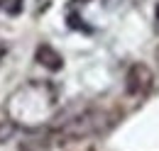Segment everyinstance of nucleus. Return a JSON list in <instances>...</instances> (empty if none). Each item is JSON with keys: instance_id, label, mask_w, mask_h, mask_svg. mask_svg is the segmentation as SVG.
Listing matches in <instances>:
<instances>
[{"instance_id": "5", "label": "nucleus", "mask_w": 159, "mask_h": 151, "mask_svg": "<svg viewBox=\"0 0 159 151\" xmlns=\"http://www.w3.org/2000/svg\"><path fill=\"white\" fill-rule=\"evenodd\" d=\"M15 134V122L12 119H2L0 122V141H5L7 136H12Z\"/></svg>"}, {"instance_id": "3", "label": "nucleus", "mask_w": 159, "mask_h": 151, "mask_svg": "<svg viewBox=\"0 0 159 151\" xmlns=\"http://www.w3.org/2000/svg\"><path fill=\"white\" fill-rule=\"evenodd\" d=\"M34 58L39 61L44 68H49V71H59L61 66V54L59 51H54L49 44H42V46H37V54H34Z\"/></svg>"}, {"instance_id": "4", "label": "nucleus", "mask_w": 159, "mask_h": 151, "mask_svg": "<svg viewBox=\"0 0 159 151\" xmlns=\"http://www.w3.org/2000/svg\"><path fill=\"white\" fill-rule=\"evenodd\" d=\"M0 10L7 15H20L22 12V0H0Z\"/></svg>"}, {"instance_id": "8", "label": "nucleus", "mask_w": 159, "mask_h": 151, "mask_svg": "<svg viewBox=\"0 0 159 151\" xmlns=\"http://www.w3.org/2000/svg\"><path fill=\"white\" fill-rule=\"evenodd\" d=\"M74 2H86V0H74Z\"/></svg>"}, {"instance_id": "2", "label": "nucleus", "mask_w": 159, "mask_h": 151, "mask_svg": "<svg viewBox=\"0 0 159 151\" xmlns=\"http://www.w3.org/2000/svg\"><path fill=\"white\" fill-rule=\"evenodd\" d=\"M154 85V76H152V68L147 63H132L130 71H127V78H125V88L130 95H147Z\"/></svg>"}, {"instance_id": "7", "label": "nucleus", "mask_w": 159, "mask_h": 151, "mask_svg": "<svg viewBox=\"0 0 159 151\" xmlns=\"http://www.w3.org/2000/svg\"><path fill=\"white\" fill-rule=\"evenodd\" d=\"M2 51H5V49H2V44H0V56H2Z\"/></svg>"}, {"instance_id": "6", "label": "nucleus", "mask_w": 159, "mask_h": 151, "mask_svg": "<svg viewBox=\"0 0 159 151\" xmlns=\"http://www.w3.org/2000/svg\"><path fill=\"white\" fill-rule=\"evenodd\" d=\"M154 15H157V22H159V2H157V7H154Z\"/></svg>"}, {"instance_id": "1", "label": "nucleus", "mask_w": 159, "mask_h": 151, "mask_svg": "<svg viewBox=\"0 0 159 151\" xmlns=\"http://www.w3.org/2000/svg\"><path fill=\"white\" fill-rule=\"evenodd\" d=\"M108 127V112L103 110H86V112L71 117L66 124L59 127V136L66 141H76V139H86V136H93V134L103 132Z\"/></svg>"}, {"instance_id": "9", "label": "nucleus", "mask_w": 159, "mask_h": 151, "mask_svg": "<svg viewBox=\"0 0 159 151\" xmlns=\"http://www.w3.org/2000/svg\"><path fill=\"white\" fill-rule=\"evenodd\" d=\"M157 58H159V51H157Z\"/></svg>"}]
</instances>
